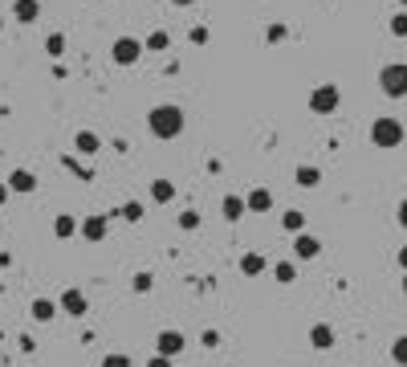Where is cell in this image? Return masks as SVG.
Returning <instances> with one entry per match:
<instances>
[{
  "instance_id": "1",
  "label": "cell",
  "mask_w": 407,
  "mask_h": 367,
  "mask_svg": "<svg viewBox=\"0 0 407 367\" xmlns=\"http://www.w3.org/2000/svg\"><path fill=\"white\" fill-rule=\"evenodd\" d=\"M147 127H151V135H155V139H179V135H183V111H179V106H171V102L151 106Z\"/></svg>"
},
{
  "instance_id": "2",
  "label": "cell",
  "mask_w": 407,
  "mask_h": 367,
  "mask_svg": "<svg viewBox=\"0 0 407 367\" xmlns=\"http://www.w3.org/2000/svg\"><path fill=\"white\" fill-rule=\"evenodd\" d=\"M403 123H399V118H374L371 123V143L379 151H395L399 147V143H403Z\"/></svg>"
},
{
  "instance_id": "3",
  "label": "cell",
  "mask_w": 407,
  "mask_h": 367,
  "mask_svg": "<svg viewBox=\"0 0 407 367\" xmlns=\"http://www.w3.org/2000/svg\"><path fill=\"white\" fill-rule=\"evenodd\" d=\"M379 90L387 98H407V66L403 62H391V66L379 69Z\"/></svg>"
},
{
  "instance_id": "4",
  "label": "cell",
  "mask_w": 407,
  "mask_h": 367,
  "mask_svg": "<svg viewBox=\"0 0 407 367\" xmlns=\"http://www.w3.org/2000/svg\"><path fill=\"white\" fill-rule=\"evenodd\" d=\"M338 102H342V90L326 82L309 94V111H314V115H330V111H338Z\"/></svg>"
},
{
  "instance_id": "5",
  "label": "cell",
  "mask_w": 407,
  "mask_h": 367,
  "mask_svg": "<svg viewBox=\"0 0 407 367\" xmlns=\"http://www.w3.org/2000/svg\"><path fill=\"white\" fill-rule=\"evenodd\" d=\"M183 347H188L183 331H159V339H155V351H159V355H167V359H179V355H183Z\"/></svg>"
},
{
  "instance_id": "6",
  "label": "cell",
  "mask_w": 407,
  "mask_h": 367,
  "mask_svg": "<svg viewBox=\"0 0 407 367\" xmlns=\"http://www.w3.org/2000/svg\"><path fill=\"white\" fill-rule=\"evenodd\" d=\"M110 53H114V62H118V66H134V62H139V53H143V45H139L134 37H118V41L110 45Z\"/></svg>"
},
{
  "instance_id": "7",
  "label": "cell",
  "mask_w": 407,
  "mask_h": 367,
  "mask_svg": "<svg viewBox=\"0 0 407 367\" xmlns=\"http://www.w3.org/2000/svg\"><path fill=\"white\" fill-rule=\"evenodd\" d=\"M318 253H322V241H318V237L297 233V241H293V257H297V261H314Z\"/></svg>"
},
{
  "instance_id": "8",
  "label": "cell",
  "mask_w": 407,
  "mask_h": 367,
  "mask_svg": "<svg viewBox=\"0 0 407 367\" xmlns=\"http://www.w3.org/2000/svg\"><path fill=\"white\" fill-rule=\"evenodd\" d=\"M62 310L65 315H74V318H81L86 310H90V302H86V294H81L78 286H69V290L62 294Z\"/></svg>"
},
{
  "instance_id": "9",
  "label": "cell",
  "mask_w": 407,
  "mask_h": 367,
  "mask_svg": "<svg viewBox=\"0 0 407 367\" xmlns=\"http://www.w3.org/2000/svg\"><path fill=\"white\" fill-rule=\"evenodd\" d=\"M106 229H110V217H102V213H98V217H81V237H86V241H102Z\"/></svg>"
},
{
  "instance_id": "10",
  "label": "cell",
  "mask_w": 407,
  "mask_h": 367,
  "mask_svg": "<svg viewBox=\"0 0 407 367\" xmlns=\"http://www.w3.org/2000/svg\"><path fill=\"white\" fill-rule=\"evenodd\" d=\"M57 310H62V302H53V298H33V306H29L33 322H53Z\"/></svg>"
},
{
  "instance_id": "11",
  "label": "cell",
  "mask_w": 407,
  "mask_h": 367,
  "mask_svg": "<svg viewBox=\"0 0 407 367\" xmlns=\"http://www.w3.org/2000/svg\"><path fill=\"white\" fill-rule=\"evenodd\" d=\"M309 347H314V351H330V347H334V327H326V322L309 327Z\"/></svg>"
},
{
  "instance_id": "12",
  "label": "cell",
  "mask_w": 407,
  "mask_h": 367,
  "mask_svg": "<svg viewBox=\"0 0 407 367\" xmlns=\"http://www.w3.org/2000/svg\"><path fill=\"white\" fill-rule=\"evenodd\" d=\"M13 17L21 21V25H33V21L41 17V4H37V0H13Z\"/></svg>"
},
{
  "instance_id": "13",
  "label": "cell",
  "mask_w": 407,
  "mask_h": 367,
  "mask_svg": "<svg viewBox=\"0 0 407 367\" xmlns=\"http://www.w3.org/2000/svg\"><path fill=\"white\" fill-rule=\"evenodd\" d=\"M8 188H13L16 196H29L33 188H37V176H33V171H13V176H8Z\"/></svg>"
},
{
  "instance_id": "14",
  "label": "cell",
  "mask_w": 407,
  "mask_h": 367,
  "mask_svg": "<svg viewBox=\"0 0 407 367\" xmlns=\"http://www.w3.org/2000/svg\"><path fill=\"white\" fill-rule=\"evenodd\" d=\"M244 204H248V213H269V208H273V196H269L265 188H253V192L244 196Z\"/></svg>"
},
{
  "instance_id": "15",
  "label": "cell",
  "mask_w": 407,
  "mask_h": 367,
  "mask_svg": "<svg viewBox=\"0 0 407 367\" xmlns=\"http://www.w3.org/2000/svg\"><path fill=\"white\" fill-rule=\"evenodd\" d=\"M220 213H224V220H232V225H236V220H241L244 213H248V204H244V196H224Z\"/></svg>"
},
{
  "instance_id": "16",
  "label": "cell",
  "mask_w": 407,
  "mask_h": 367,
  "mask_svg": "<svg viewBox=\"0 0 407 367\" xmlns=\"http://www.w3.org/2000/svg\"><path fill=\"white\" fill-rule=\"evenodd\" d=\"M151 201H155V204H171V201H176V184H171V180H155V184H151Z\"/></svg>"
},
{
  "instance_id": "17",
  "label": "cell",
  "mask_w": 407,
  "mask_h": 367,
  "mask_svg": "<svg viewBox=\"0 0 407 367\" xmlns=\"http://www.w3.org/2000/svg\"><path fill=\"white\" fill-rule=\"evenodd\" d=\"M241 273H244V278L265 273V257H260V253H244V257H241Z\"/></svg>"
},
{
  "instance_id": "18",
  "label": "cell",
  "mask_w": 407,
  "mask_h": 367,
  "mask_svg": "<svg viewBox=\"0 0 407 367\" xmlns=\"http://www.w3.org/2000/svg\"><path fill=\"white\" fill-rule=\"evenodd\" d=\"M74 147H78L81 155H94V151L102 147V139H98L94 131H78V139H74Z\"/></svg>"
},
{
  "instance_id": "19",
  "label": "cell",
  "mask_w": 407,
  "mask_h": 367,
  "mask_svg": "<svg viewBox=\"0 0 407 367\" xmlns=\"http://www.w3.org/2000/svg\"><path fill=\"white\" fill-rule=\"evenodd\" d=\"M293 176H297V188H318V184H322V171H318V167H297V171H293Z\"/></svg>"
},
{
  "instance_id": "20",
  "label": "cell",
  "mask_w": 407,
  "mask_h": 367,
  "mask_svg": "<svg viewBox=\"0 0 407 367\" xmlns=\"http://www.w3.org/2000/svg\"><path fill=\"white\" fill-rule=\"evenodd\" d=\"M78 229H81V225H78V220H74V217H69V213H62V217L53 220V233L62 237V241H65V237H74V233H78Z\"/></svg>"
},
{
  "instance_id": "21",
  "label": "cell",
  "mask_w": 407,
  "mask_h": 367,
  "mask_svg": "<svg viewBox=\"0 0 407 367\" xmlns=\"http://www.w3.org/2000/svg\"><path fill=\"white\" fill-rule=\"evenodd\" d=\"M273 278H277L281 286H290L293 278H297V266H293V261H277V266H273Z\"/></svg>"
},
{
  "instance_id": "22",
  "label": "cell",
  "mask_w": 407,
  "mask_h": 367,
  "mask_svg": "<svg viewBox=\"0 0 407 367\" xmlns=\"http://www.w3.org/2000/svg\"><path fill=\"white\" fill-rule=\"evenodd\" d=\"M281 225H285L290 233H302V229H306V213H297V208H290V213L281 217Z\"/></svg>"
},
{
  "instance_id": "23",
  "label": "cell",
  "mask_w": 407,
  "mask_h": 367,
  "mask_svg": "<svg viewBox=\"0 0 407 367\" xmlns=\"http://www.w3.org/2000/svg\"><path fill=\"white\" fill-rule=\"evenodd\" d=\"M118 217L130 220V225H134V220H143V204H139V201H127L122 208H118Z\"/></svg>"
},
{
  "instance_id": "24",
  "label": "cell",
  "mask_w": 407,
  "mask_h": 367,
  "mask_svg": "<svg viewBox=\"0 0 407 367\" xmlns=\"http://www.w3.org/2000/svg\"><path fill=\"white\" fill-rule=\"evenodd\" d=\"M391 359H395L399 367H407V334H399V339L391 343Z\"/></svg>"
},
{
  "instance_id": "25",
  "label": "cell",
  "mask_w": 407,
  "mask_h": 367,
  "mask_svg": "<svg viewBox=\"0 0 407 367\" xmlns=\"http://www.w3.org/2000/svg\"><path fill=\"white\" fill-rule=\"evenodd\" d=\"M391 37H407V9L391 17Z\"/></svg>"
},
{
  "instance_id": "26",
  "label": "cell",
  "mask_w": 407,
  "mask_h": 367,
  "mask_svg": "<svg viewBox=\"0 0 407 367\" xmlns=\"http://www.w3.org/2000/svg\"><path fill=\"white\" fill-rule=\"evenodd\" d=\"M151 286H155V278H151V273H134V282H130V290H134V294H147Z\"/></svg>"
},
{
  "instance_id": "27",
  "label": "cell",
  "mask_w": 407,
  "mask_h": 367,
  "mask_svg": "<svg viewBox=\"0 0 407 367\" xmlns=\"http://www.w3.org/2000/svg\"><path fill=\"white\" fill-rule=\"evenodd\" d=\"M62 50H65V37H62V33H53V37L45 41V53H49V57H62Z\"/></svg>"
},
{
  "instance_id": "28",
  "label": "cell",
  "mask_w": 407,
  "mask_h": 367,
  "mask_svg": "<svg viewBox=\"0 0 407 367\" xmlns=\"http://www.w3.org/2000/svg\"><path fill=\"white\" fill-rule=\"evenodd\" d=\"M179 229H188V233H192V229H200V213H195V208H188V213L179 217Z\"/></svg>"
},
{
  "instance_id": "29",
  "label": "cell",
  "mask_w": 407,
  "mask_h": 367,
  "mask_svg": "<svg viewBox=\"0 0 407 367\" xmlns=\"http://www.w3.org/2000/svg\"><path fill=\"white\" fill-rule=\"evenodd\" d=\"M147 50H167V33H151L147 37Z\"/></svg>"
},
{
  "instance_id": "30",
  "label": "cell",
  "mask_w": 407,
  "mask_h": 367,
  "mask_svg": "<svg viewBox=\"0 0 407 367\" xmlns=\"http://www.w3.org/2000/svg\"><path fill=\"white\" fill-rule=\"evenodd\" d=\"M102 367H130V359H127V355H106Z\"/></svg>"
},
{
  "instance_id": "31",
  "label": "cell",
  "mask_w": 407,
  "mask_h": 367,
  "mask_svg": "<svg viewBox=\"0 0 407 367\" xmlns=\"http://www.w3.org/2000/svg\"><path fill=\"white\" fill-rule=\"evenodd\" d=\"M265 37H269V41H285V25H273Z\"/></svg>"
},
{
  "instance_id": "32",
  "label": "cell",
  "mask_w": 407,
  "mask_h": 367,
  "mask_svg": "<svg viewBox=\"0 0 407 367\" xmlns=\"http://www.w3.org/2000/svg\"><path fill=\"white\" fill-rule=\"evenodd\" d=\"M147 367H171V359H167V355H159V351H155V355H151V363Z\"/></svg>"
},
{
  "instance_id": "33",
  "label": "cell",
  "mask_w": 407,
  "mask_h": 367,
  "mask_svg": "<svg viewBox=\"0 0 407 367\" xmlns=\"http://www.w3.org/2000/svg\"><path fill=\"white\" fill-rule=\"evenodd\" d=\"M192 41H195V45H204V41H208V29H204V25H200V29H192Z\"/></svg>"
},
{
  "instance_id": "34",
  "label": "cell",
  "mask_w": 407,
  "mask_h": 367,
  "mask_svg": "<svg viewBox=\"0 0 407 367\" xmlns=\"http://www.w3.org/2000/svg\"><path fill=\"white\" fill-rule=\"evenodd\" d=\"M395 217H399V225L407 229V201H399V213H395Z\"/></svg>"
},
{
  "instance_id": "35",
  "label": "cell",
  "mask_w": 407,
  "mask_h": 367,
  "mask_svg": "<svg viewBox=\"0 0 407 367\" xmlns=\"http://www.w3.org/2000/svg\"><path fill=\"white\" fill-rule=\"evenodd\" d=\"M399 269H403V273H407V245H403V249H399Z\"/></svg>"
},
{
  "instance_id": "36",
  "label": "cell",
  "mask_w": 407,
  "mask_h": 367,
  "mask_svg": "<svg viewBox=\"0 0 407 367\" xmlns=\"http://www.w3.org/2000/svg\"><path fill=\"white\" fill-rule=\"evenodd\" d=\"M8 192H13V188H8V184H0V204L8 201Z\"/></svg>"
},
{
  "instance_id": "37",
  "label": "cell",
  "mask_w": 407,
  "mask_h": 367,
  "mask_svg": "<svg viewBox=\"0 0 407 367\" xmlns=\"http://www.w3.org/2000/svg\"><path fill=\"white\" fill-rule=\"evenodd\" d=\"M171 4H176V9H188V4H195V0H171Z\"/></svg>"
},
{
  "instance_id": "38",
  "label": "cell",
  "mask_w": 407,
  "mask_h": 367,
  "mask_svg": "<svg viewBox=\"0 0 407 367\" xmlns=\"http://www.w3.org/2000/svg\"><path fill=\"white\" fill-rule=\"evenodd\" d=\"M403 294H407V273H403Z\"/></svg>"
},
{
  "instance_id": "39",
  "label": "cell",
  "mask_w": 407,
  "mask_h": 367,
  "mask_svg": "<svg viewBox=\"0 0 407 367\" xmlns=\"http://www.w3.org/2000/svg\"><path fill=\"white\" fill-rule=\"evenodd\" d=\"M399 4H403V9H407V0H399Z\"/></svg>"
},
{
  "instance_id": "40",
  "label": "cell",
  "mask_w": 407,
  "mask_h": 367,
  "mask_svg": "<svg viewBox=\"0 0 407 367\" xmlns=\"http://www.w3.org/2000/svg\"><path fill=\"white\" fill-rule=\"evenodd\" d=\"M0 29H4V21H0Z\"/></svg>"
}]
</instances>
